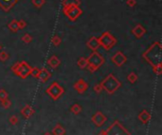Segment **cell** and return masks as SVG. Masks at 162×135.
<instances>
[{"instance_id":"obj_1","label":"cell","mask_w":162,"mask_h":135,"mask_svg":"<svg viewBox=\"0 0 162 135\" xmlns=\"http://www.w3.org/2000/svg\"><path fill=\"white\" fill-rule=\"evenodd\" d=\"M161 52H162L161 43L156 42L151 44L150 47L142 54V58L152 65L153 68H155V67H160L162 66Z\"/></svg>"},{"instance_id":"obj_2","label":"cell","mask_w":162,"mask_h":135,"mask_svg":"<svg viewBox=\"0 0 162 135\" xmlns=\"http://www.w3.org/2000/svg\"><path fill=\"white\" fill-rule=\"evenodd\" d=\"M101 85L103 91L108 95H113L122 87V82L113 74H109L104 77V80L101 82Z\"/></svg>"},{"instance_id":"obj_3","label":"cell","mask_w":162,"mask_h":135,"mask_svg":"<svg viewBox=\"0 0 162 135\" xmlns=\"http://www.w3.org/2000/svg\"><path fill=\"white\" fill-rule=\"evenodd\" d=\"M86 59H87V62H88V65L86 68L91 73L98 71L105 62L104 57L98 51H93Z\"/></svg>"},{"instance_id":"obj_4","label":"cell","mask_w":162,"mask_h":135,"mask_svg":"<svg viewBox=\"0 0 162 135\" xmlns=\"http://www.w3.org/2000/svg\"><path fill=\"white\" fill-rule=\"evenodd\" d=\"M10 70H12L20 78L25 80V78H27L29 76V74H30L31 66L28 62H26L25 61L17 62L12 66Z\"/></svg>"},{"instance_id":"obj_5","label":"cell","mask_w":162,"mask_h":135,"mask_svg":"<svg viewBox=\"0 0 162 135\" xmlns=\"http://www.w3.org/2000/svg\"><path fill=\"white\" fill-rule=\"evenodd\" d=\"M99 39L100 47H102L105 50L112 49L117 44V38L112 35L109 31H104Z\"/></svg>"},{"instance_id":"obj_6","label":"cell","mask_w":162,"mask_h":135,"mask_svg":"<svg viewBox=\"0 0 162 135\" xmlns=\"http://www.w3.org/2000/svg\"><path fill=\"white\" fill-rule=\"evenodd\" d=\"M105 130L107 135H131V133L122 125L118 120H115Z\"/></svg>"},{"instance_id":"obj_7","label":"cell","mask_w":162,"mask_h":135,"mask_svg":"<svg viewBox=\"0 0 162 135\" xmlns=\"http://www.w3.org/2000/svg\"><path fill=\"white\" fill-rule=\"evenodd\" d=\"M47 95H48L53 100L59 99L64 93V89L56 81L52 82L46 90Z\"/></svg>"},{"instance_id":"obj_8","label":"cell","mask_w":162,"mask_h":135,"mask_svg":"<svg viewBox=\"0 0 162 135\" xmlns=\"http://www.w3.org/2000/svg\"><path fill=\"white\" fill-rule=\"evenodd\" d=\"M63 13H64L69 21H76L82 14L83 9L80 8V6H69L63 8Z\"/></svg>"},{"instance_id":"obj_9","label":"cell","mask_w":162,"mask_h":135,"mask_svg":"<svg viewBox=\"0 0 162 135\" xmlns=\"http://www.w3.org/2000/svg\"><path fill=\"white\" fill-rule=\"evenodd\" d=\"M91 121L93 122V124H94L96 127L102 128L104 125V124H105V122L107 121V117L102 114V111H96L95 114L92 115Z\"/></svg>"},{"instance_id":"obj_10","label":"cell","mask_w":162,"mask_h":135,"mask_svg":"<svg viewBox=\"0 0 162 135\" xmlns=\"http://www.w3.org/2000/svg\"><path fill=\"white\" fill-rule=\"evenodd\" d=\"M111 62L118 67H122L123 66L126 62H127V57L122 53V51H118L116 52L112 57H111Z\"/></svg>"},{"instance_id":"obj_11","label":"cell","mask_w":162,"mask_h":135,"mask_svg":"<svg viewBox=\"0 0 162 135\" xmlns=\"http://www.w3.org/2000/svg\"><path fill=\"white\" fill-rule=\"evenodd\" d=\"M73 87H74V89L76 90V92L78 93V94H83L84 92H86L87 91V89H88V83L86 82L83 78H80L79 81H77L76 82L74 83V85H73Z\"/></svg>"},{"instance_id":"obj_12","label":"cell","mask_w":162,"mask_h":135,"mask_svg":"<svg viewBox=\"0 0 162 135\" xmlns=\"http://www.w3.org/2000/svg\"><path fill=\"white\" fill-rule=\"evenodd\" d=\"M19 1V0H0V8H1L5 13L10 12L14 5Z\"/></svg>"},{"instance_id":"obj_13","label":"cell","mask_w":162,"mask_h":135,"mask_svg":"<svg viewBox=\"0 0 162 135\" xmlns=\"http://www.w3.org/2000/svg\"><path fill=\"white\" fill-rule=\"evenodd\" d=\"M146 28L141 25V24H137L133 29H132V33L133 35L137 38V39H140L142 38L145 34H146Z\"/></svg>"},{"instance_id":"obj_14","label":"cell","mask_w":162,"mask_h":135,"mask_svg":"<svg viewBox=\"0 0 162 135\" xmlns=\"http://www.w3.org/2000/svg\"><path fill=\"white\" fill-rule=\"evenodd\" d=\"M20 114L25 119H29L32 115L35 114V110L32 108L30 105L26 104L22 109L20 111Z\"/></svg>"},{"instance_id":"obj_15","label":"cell","mask_w":162,"mask_h":135,"mask_svg":"<svg viewBox=\"0 0 162 135\" xmlns=\"http://www.w3.org/2000/svg\"><path fill=\"white\" fill-rule=\"evenodd\" d=\"M137 118H138V120L141 122L142 124H144V125H147V124L150 122L151 118H152V115H151V112L148 110L144 109V110H142L138 114Z\"/></svg>"},{"instance_id":"obj_16","label":"cell","mask_w":162,"mask_h":135,"mask_svg":"<svg viewBox=\"0 0 162 135\" xmlns=\"http://www.w3.org/2000/svg\"><path fill=\"white\" fill-rule=\"evenodd\" d=\"M86 46H87V47L91 49L92 51H97L100 47L99 39L97 37H91L87 42H86Z\"/></svg>"},{"instance_id":"obj_17","label":"cell","mask_w":162,"mask_h":135,"mask_svg":"<svg viewBox=\"0 0 162 135\" xmlns=\"http://www.w3.org/2000/svg\"><path fill=\"white\" fill-rule=\"evenodd\" d=\"M47 63H48V65L50 67V68L57 69L58 67L60 66V64H61V61H60V59L57 57L56 55H52L51 57L48 60Z\"/></svg>"},{"instance_id":"obj_18","label":"cell","mask_w":162,"mask_h":135,"mask_svg":"<svg viewBox=\"0 0 162 135\" xmlns=\"http://www.w3.org/2000/svg\"><path fill=\"white\" fill-rule=\"evenodd\" d=\"M50 77H51V73L47 68L40 69V74H39L38 80H40L42 82H46L49 80Z\"/></svg>"},{"instance_id":"obj_19","label":"cell","mask_w":162,"mask_h":135,"mask_svg":"<svg viewBox=\"0 0 162 135\" xmlns=\"http://www.w3.org/2000/svg\"><path fill=\"white\" fill-rule=\"evenodd\" d=\"M51 133H52V135H66L67 130L61 125V124H57V125L52 129Z\"/></svg>"},{"instance_id":"obj_20","label":"cell","mask_w":162,"mask_h":135,"mask_svg":"<svg viewBox=\"0 0 162 135\" xmlns=\"http://www.w3.org/2000/svg\"><path fill=\"white\" fill-rule=\"evenodd\" d=\"M81 1L80 0H63L62 6L63 8L69 7V6H80Z\"/></svg>"},{"instance_id":"obj_21","label":"cell","mask_w":162,"mask_h":135,"mask_svg":"<svg viewBox=\"0 0 162 135\" xmlns=\"http://www.w3.org/2000/svg\"><path fill=\"white\" fill-rule=\"evenodd\" d=\"M8 28H9L10 31H12V32L16 33V32L18 31V29H19V28H18V20L13 19V20L10 21V23L8 24Z\"/></svg>"},{"instance_id":"obj_22","label":"cell","mask_w":162,"mask_h":135,"mask_svg":"<svg viewBox=\"0 0 162 135\" xmlns=\"http://www.w3.org/2000/svg\"><path fill=\"white\" fill-rule=\"evenodd\" d=\"M82 111H83V108H82V106H81L80 104H78V103L73 104V105L71 106V108H70V111L72 112L73 114H75V115L80 114L81 112H82Z\"/></svg>"},{"instance_id":"obj_23","label":"cell","mask_w":162,"mask_h":135,"mask_svg":"<svg viewBox=\"0 0 162 135\" xmlns=\"http://www.w3.org/2000/svg\"><path fill=\"white\" fill-rule=\"evenodd\" d=\"M77 65L79 66V68L81 69H85L86 67L88 65V62H87V59L84 58V57H81L78 62H77Z\"/></svg>"},{"instance_id":"obj_24","label":"cell","mask_w":162,"mask_h":135,"mask_svg":"<svg viewBox=\"0 0 162 135\" xmlns=\"http://www.w3.org/2000/svg\"><path fill=\"white\" fill-rule=\"evenodd\" d=\"M137 80H138V77H137V75L135 72H132V73H130L127 76V81L130 83H132V84L137 82Z\"/></svg>"},{"instance_id":"obj_25","label":"cell","mask_w":162,"mask_h":135,"mask_svg":"<svg viewBox=\"0 0 162 135\" xmlns=\"http://www.w3.org/2000/svg\"><path fill=\"white\" fill-rule=\"evenodd\" d=\"M31 3L35 8L41 9L43 6L46 4V0H31Z\"/></svg>"},{"instance_id":"obj_26","label":"cell","mask_w":162,"mask_h":135,"mask_svg":"<svg viewBox=\"0 0 162 135\" xmlns=\"http://www.w3.org/2000/svg\"><path fill=\"white\" fill-rule=\"evenodd\" d=\"M0 105H1L2 108H4V109L7 110V109L10 108V106H12V101H10L9 98H6V99H4V100L0 101Z\"/></svg>"},{"instance_id":"obj_27","label":"cell","mask_w":162,"mask_h":135,"mask_svg":"<svg viewBox=\"0 0 162 135\" xmlns=\"http://www.w3.org/2000/svg\"><path fill=\"white\" fill-rule=\"evenodd\" d=\"M10 59V55L5 50H0V62H7Z\"/></svg>"},{"instance_id":"obj_28","label":"cell","mask_w":162,"mask_h":135,"mask_svg":"<svg viewBox=\"0 0 162 135\" xmlns=\"http://www.w3.org/2000/svg\"><path fill=\"white\" fill-rule=\"evenodd\" d=\"M39 74H40V69L38 68V67H31L29 76H31L32 77H34V78H38Z\"/></svg>"},{"instance_id":"obj_29","label":"cell","mask_w":162,"mask_h":135,"mask_svg":"<svg viewBox=\"0 0 162 135\" xmlns=\"http://www.w3.org/2000/svg\"><path fill=\"white\" fill-rule=\"evenodd\" d=\"M61 43H62V39L59 36H57V35H54L51 38V43L53 44L54 47H59L61 44Z\"/></svg>"},{"instance_id":"obj_30","label":"cell","mask_w":162,"mask_h":135,"mask_svg":"<svg viewBox=\"0 0 162 135\" xmlns=\"http://www.w3.org/2000/svg\"><path fill=\"white\" fill-rule=\"evenodd\" d=\"M21 40H22V42L25 43H30L32 42V40H33V37H32L30 34H29V33H26V34H24L22 36Z\"/></svg>"},{"instance_id":"obj_31","label":"cell","mask_w":162,"mask_h":135,"mask_svg":"<svg viewBox=\"0 0 162 135\" xmlns=\"http://www.w3.org/2000/svg\"><path fill=\"white\" fill-rule=\"evenodd\" d=\"M9 122H10V124L12 126H16L17 124L19 123V118H18V116L17 115H12L10 118H9Z\"/></svg>"},{"instance_id":"obj_32","label":"cell","mask_w":162,"mask_h":135,"mask_svg":"<svg viewBox=\"0 0 162 135\" xmlns=\"http://www.w3.org/2000/svg\"><path fill=\"white\" fill-rule=\"evenodd\" d=\"M9 98V94L5 89H0V101Z\"/></svg>"},{"instance_id":"obj_33","label":"cell","mask_w":162,"mask_h":135,"mask_svg":"<svg viewBox=\"0 0 162 135\" xmlns=\"http://www.w3.org/2000/svg\"><path fill=\"white\" fill-rule=\"evenodd\" d=\"M93 91H94L95 93H97V94H101V93L103 91V89H102L101 83H98V84L94 85V87H93Z\"/></svg>"},{"instance_id":"obj_34","label":"cell","mask_w":162,"mask_h":135,"mask_svg":"<svg viewBox=\"0 0 162 135\" xmlns=\"http://www.w3.org/2000/svg\"><path fill=\"white\" fill-rule=\"evenodd\" d=\"M27 27V22L23 19H20L18 20V28L19 29H23Z\"/></svg>"},{"instance_id":"obj_35","label":"cell","mask_w":162,"mask_h":135,"mask_svg":"<svg viewBox=\"0 0 162 135\" xmlns=\"http://www.w3.org/2000/svg\"><path fill=\"white\" fill-rule=\"evenodd\" d=\"M126 4L128 7L134 8L137 5V0H126Z\"/></svg>"},{"instance_id":"obj_36","label":"cell","mask_w":162,"mask_h":135,"mask_svg":"<svg viewBox=\"0 0 162 135\" xmlns=\"http://www.w3.org/2000/svg\"><path fill=\"white\" fill-rule=\"evenodd\" d=\"M153 71H154V73L156 76H160L162 74V66H160V67H155V68H153Z\"/></svg>"},{"instance_id":"obj_37","label":"cell","mask_w":162,"mask_h":135,"mask_svg":"<svg viewBox=\"0 0 162 135\" xmlns=\"http://www.w3.org/2000/svg\"><path fill=\"white\" fill-rule=\"evenodd\" d=\"M98 135H107V133H106V130H105V129H102V130H101V131H100V133H99Z\"/></svg>"},{"instance_id":"obj_38","label":"cell","mask_w":162,"mask_h":135,"mask_svg":"<svg viewBox=\"0 0 162 135\" xmlns=\"http://www.w3.org/2000/svg\"><path fill=\"white\" fill-rule=\"evenodd\" d=\"M43 135H52V133L51 132H49V131H47V132H45Z\"/></svg>"},{"instance_id":"obj_39","label":"cell","mask_w":162,"mask_h":135,"mask_svg":"<svg viewBox=\"0 0 162 135\" xmlns=\"http://www.w3.org/2000/svg\"><path fill=\"white\" fill-rule=\"evenodd\" d=\"M2 49V47H1V44H0V50H1Z\"/></svg>"}]
</instances>
